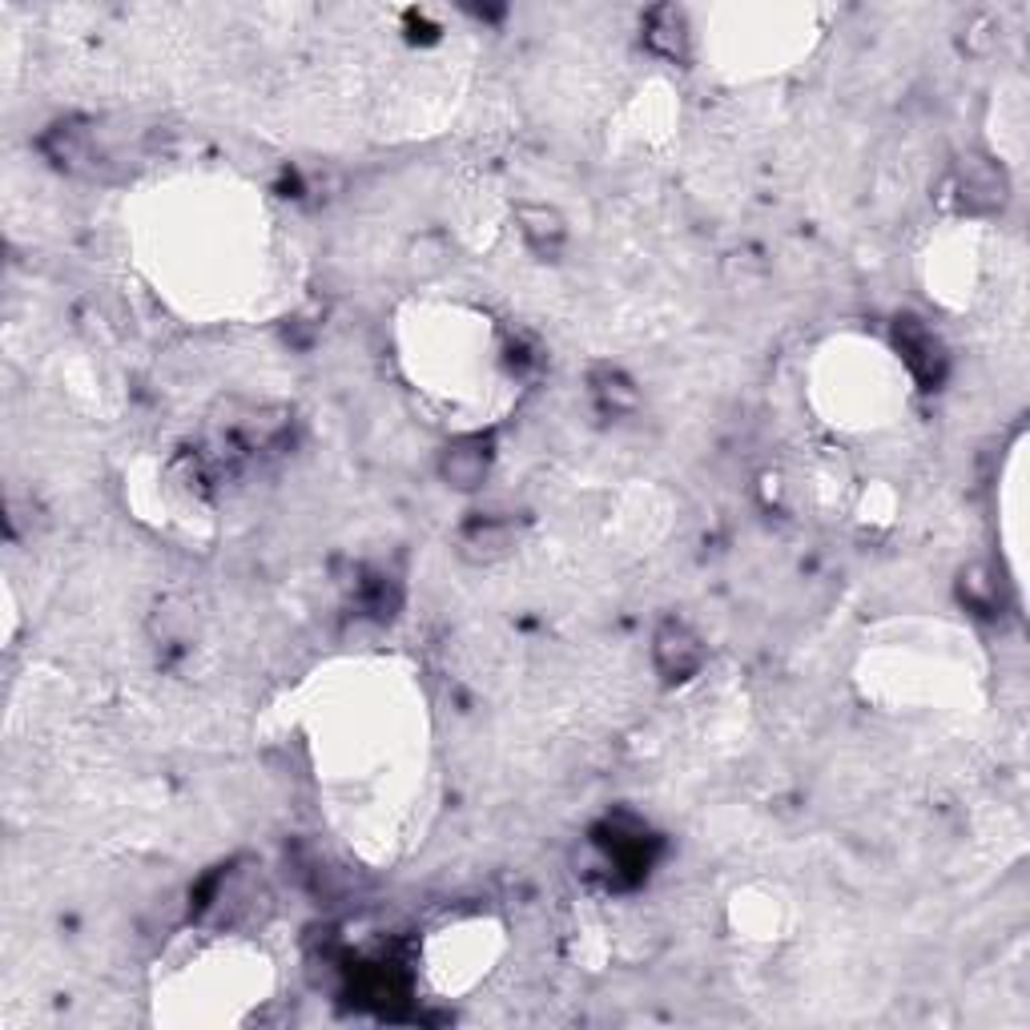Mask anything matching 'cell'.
<instances>
[{
  "instance_id": "cell-1",
  "label": "cell",
  "mask_w": 1030,
  "mask_h": 1030,
  "mask_svg": "<svg viewBox=\"0 0 1030 1030\" xmlns=\"http://www.w3.org/2000/svg\"><path fill=\"white\" fill-rule=\"evenodd\" d=\"M652 656H656V668H661L664 676H676V681H684L689 673H696L701 668V641H696L693 632L684 628V624H664L661 632H656V644H652Z\"/></svg>"
},
{
  "instance_id": "cell-2",
  "label": "cell",
  "mask_w": 1030,
  "mask_h": 1030,
  "mask_svg": "<svg viewBox=\"0 0 1030 1030\" xmlns=\"http://www.w3.org/2000/svg\"><path fill=\"white\" fill-rule=\"evenodd\" d=\"M443 472L455 487H475L484 484L487 475V452H479V443H459L455 452H447L443 459Z\"/></svg>"
},
{
  "instance_id": "cell-3",
  "label": "cell",
  "mask_w": 1030,
  "mask_h": 1030,
  "mask_svg": "<svg viewBox=\"0 0 1030 1030\" xmlns=\"http://www.w3.org/2000/svg\"><path fill=\"white\" fill-rule=\"evenodd\" d=\"M524 221H527L524 234L539 246V250H547V242L556 246L559 238H564V230H559V218H556V214H547V210H524Z\"/></svg>"
}]
</instances>
